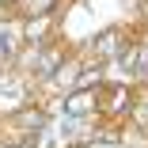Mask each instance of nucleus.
I'll list each match as a JSON object with an SVG mask.
<instances>
[{
    "label": "nucleus",
    "mask_w": 148,
    "mask_h": 148,
    "mask_svg": "<svg viewBox=\"0 0 148 148\" xmlns=\"http://www.w3.org/2000/svg\"><path fill=\"white\" fill-rule=\"evenodd\" d=\"M129 103H133L129 87H106L99 95V110H106V114H122V110H129Z\"/></svg>",
    "instance_id": "nucleus-1"
}]
</instances>
